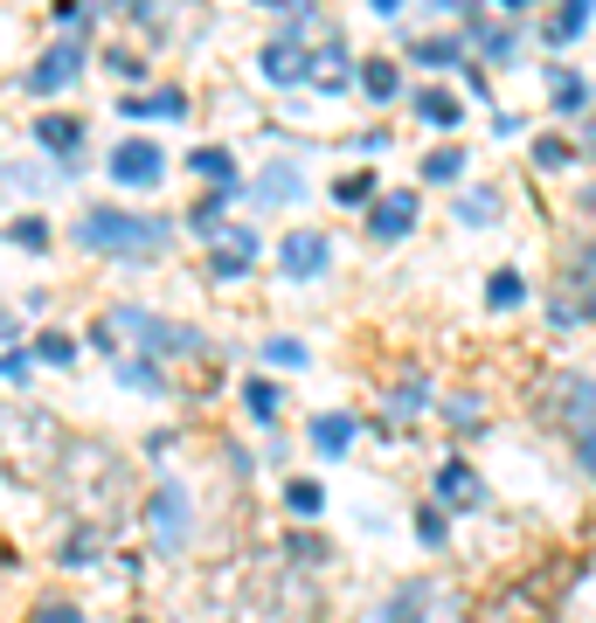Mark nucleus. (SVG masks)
<instances>
[{"label": "nucleus", "instance_id": "obj_32", "mask_svg": "<svg viewBox=\"0 0 596 623\" xmlns=\"http://www.w3.org/2000/svg\"><path fill=\"white\" fill-rule=\"evenodd\" d=\"M28 367H35V361H28L22 347H0V374H8V382H28Z\"/></svg>", "mask_w": 596, "mask_h": 623}, {"label": "nucleus", "instance_id": "obj_25", "mask_svg": "<svg viewBox=\"0 0 596 623\" xmlns=\"http://www.w3.org/2000/svg\"><path fill=\"white\" fill-rule=\"evenodd\" d=\"M423 602H431V589H402L396 602H388V623H423V616H417Z\"/></svg>", "mask_w": 596, "mask_h": 623}, {"label": "nucleus", "instance_id": "obj_15", "mask_svg": "<svg viewBox=\"0 0 596 623\" xmlns=\"http://www.w3.org/2000/svg\"><path fill=\"white\" fill-rule=\"evenodd\" d=\"M417 119L437 125V132H451L458 125V98H451V90H417Z\"/></svg>", "mask_w": 596, "mask_h": 623}, {"label": "nucleus", "instance_id": "obj_35", "mask_svg": "<svg viewBox=\"0 0 596 623\" xmlns=\"http://www.w3.org/2000/svg\"><path fill=\"white\" fill-rule=\"evenodd\" d=\"M493 208H499L493 195H464V201H458V215H464V222H479V215H493Z\"/></svg>", "mask_w": 596, "mask_h": 623}, {"label": "nucleus", "instance_id": "obj_34", "mask_svg": "<svg viewBox=\"0 0 596 623\" xmlns=\"http://www.w3.org/2000/svg\"><path fill=\"white\" fill-rule=\"evenodd\" d=\"M333 195H340V201H368V195H375V180H361V174H347L340 187H333Z\"/></svg>", "mask_w": 596, "mask_h": 623}, {"label": "nucleus", "instance_id": "obj_8", "mask_svg": "<svg viewBox=\"0 0 596 623\" xmlns=\"http://www.w3.org/2000/svg\"><path fill=\"white\" fill-rule=\"evenodd\" d=\"M326 257H333V250H326L320 229H291V236H285V277H320Z\"/></svg>", "mask_w": 596, "mask_h": 623}, {"label": "nucleus", "instance_id": "obj_5", "mask_svg": "<svg viewBox=\"0 0 596 623\" xmlns=\"http://www.w3.org/2000/svg\"><path fill=\"white\" fill-rule=\"evenodd\" d=\"M250 263H257V229H229V222H222V236L209 242V271L229 285V277H244Z\"/></svg>", "mask_w": 596, "mask_h": 623}, {"label": "nucleus", "instance_id": "obj_6", "mask_svg": "<svg viewBox=\"0 0 596 623\" xmlns=\"http://www.w3.org/2000/svg\"><path fill=\"white\" fill-rule=\"evenodd\" d=\"M146 520H153L160 547H181L188 540V493H181V485H160V493L146 499Z\"/></svg>", "mask_w": 596, "mask_h": 623}, {"label": "nucleus", "instance_id": "obj_31", "mask_svg": "<svg viewBox=\"0 0 596 623\" xmlns=\"http://www.w3.org/2000/svg\"><path fill=\"white\" fill-rule=\"evenodd\" d=\"M264 353H271L277 367H298V361H306V347H298V339H264Z\"/></svg>", "mask_w": 596, "mask_h": 623}, {"label": "nucleus", "instance_id": "obj_3", "mask_svg": "<svg viewBox=\"0 0 596 623\" xmlns=\"http://www.w3.org/2000/svg\"><path fill=\"white\" fill-rule=\"evenodd\" d=\"M84 63H90V49L63 35L55 49H42V55H35V70H28V90H35V98H55L63 84H77V77H84Z\"/></svg>", "mask_w": 596, "mask_h": 623}, {"label": "nucleus", "instance_id": "obj_21", "mask_svg": "<svg viewBox=\"0 0 596 623\" xmlns=\"http://www.w3.org/2000/svg\"><path fill=\"white\" fill-rule=\"evenodd\" d=\"M458 174H464V153H458V146H437V153L423 160V180H458Z\"/></svg>", "mask_w": 596, "mask_h": 623}, {"label": "nucleus", "instance_id": "obj_14", "mask_svg": "<svg viewBox=\"0 0 596 623\" xmlns=\"http://www.w3.org/2000/svg\"><path fill=\"white\" fill-rule=\"evenodd\" d=\"M181 111H188V98L166 84V90H153V98H133V104H125V119H181Z\"/></svg>", "mask_w": 596, "mask_h": 623}, {"label": "nucleus", "instance_id": "obj_30", "mask_svg": "<svg viewBox=\"0 0 596 623\" xmlns=\"http://www.w3.org/2000/svg\"><path fill=\"white\" fill-rule=\"evenodd\" d=\"M291 195H298L291 166H271V180H264V195H257V201H291Z\"/></svg>", "mask_w": 596, "mask_h": 623}, {"label": "nucleus", "instance_id": "obj_29", "mask_svg": "<svg viewBox=\"0 0 596 623\" xmlns=\"http://www.w3.org/2000/svg\"><path fill=\"white\" fill-rule=\"evenodd\" d=\"M458 55V35H431V42H417V63H451Z\"/></svg>", "mask_w": 596, "mask_h": 623}, {"label": "nucleus", "instance_id": "obj_22", "mask_svg": "<svg viewBox=\"0 0 596 623\" xmlns=\"http://www.w3.org/2000/svg\"><path fill=\"white\" fill-rule=\"evenodd\" d=\"M520 291H527V285H520V271H499L493 285H486V306H493V312H507V306H520Z\"/></svg>", "mask_w": 596, "mask_h": 623}, {"label": "nucleus", "instance_id": "obj_17", "mask_svg": "<svg viewBox=\"0 0 596 623\" xmlns=\"http://www.w3.org/2000/svg\"><path fill=\"white\" fill-rule=\"evenodd\" d=\"M285 506H291L298 520H320V513H326V493H320L312 478H291V485H285Z\"/></svg>", "mask_w": 596, "mask_h": 623}, {"label": "nucleus", "instance_id": "obj_24", "mask_svg": "<svg viewBox=\"0 0 596 623\" xmlns=\"http://www.w3.org/2000/svg\"><path fill=\"white\" fill-rule=\"evenodd\" d=\"M119 382H125V388L160 395V367H153V361H119Z\"/></svg>", "mask_w": 596, "mask_h": 623}, {"label": "nucleus", "instance_id": "obj_4", "mask_svg": "<svg viewBox=\"0 0 596 623\" xmlns=\"http://www.w3.org/2000/svg\"><path fill=\"white\" fill-rule=\"evenodd\" d=\"M160 174H166V153L153 139H119L111 146V180L119 187H153Z\"/></svg>", "mask_w": 596, "mask_h": 623}, {"label": "nucleus", "instance_id": "obj_20", "mask_svg": "<svg viewBox=\"0 0 596 623\" xmlns=\"http://www.w3.org/2000/svg\"><path fill=\"white\" fill-rule=\"evenodd\" d=\"M8 236L22 242V250H49V222H42V215H14V222H8Z\"/></svg>", "mask_w": 596, "mask_h": 623}, {"label": "nucleus", "instance_id": "obj_11", "mask_svg": "<svg viewBox=\"0 0 596 623\" xmlns=\"http://www.w3.org/2000/svg\"><path fill=\"white\" fill-rule=\"evenodd\" d=\"M188 174H201V187H215V195H229V187H236V153H229V146H195Z\"/></svg>", "mask_w": 596, "mask_h": 623}, {"label": "nucleus", "instance_id": "obj_37", "mask_svg": "<svg viewBox=\"0 0 596 623\" xmlns=\"http://www.w3.org/2000/svg\"><path fill=\"white\" fill-rule=\"evenodd\" d=\"M417 534L423 540H444V513H437V506H423V513H417Z\"/></svg>", "mask_w": 596, "mask_h": 623}, {"label": "nucleus", "instance_id": "obj_40", "mask_svg": "<svg viewBox=\"0 0 596 623\" xmlns=\"http://www.w3.org/2000/svg\"><path fill=\"white\" fill-rule=\"evenodd\" d=\"M583 464L596 471V429H583Z\"/></svg>", "mask_w": 596, "mask_h": 623}, {"label": "nucleus", "instance_id": "obj_9", "mask_svg": "<svg viewBox=\"0 0 596 623\" xmlns=\"http://www.w3.org/2000/svg\"><path fill=\"white\" fill-rule=\"evenodd\" d=\"M353 429H361V423H353L347 409H320V415H312V429H306V437H312V450H320V458H347Z\"/></svg>", "mask_w": 596, "mask_h": 623}, {"label": "nucleus", "instance_id": "obj_2", "mask_svg": "<svg viewBox=\"0 0 596 623\" xmlns=\"http://www.w3.org/2000/svg\"><path fill=\"white\" fill-rule=\"evenodd\" d=\"M125 333H133V347H146V353H195V347H201V333H195V326H174V319L139 312V306H111V312L98 319V333H90V347L119 353V347H125Z\"/></svg>", "mask_w": 596, "mask_h": 623}, {"label": "nucleus", "instance_id": "obj_13", "mask_svg": "<svg viewBox=\"0 0 596 623\" xmlns=\"http://www.w3.org/2000/svg\"><path fill=\"white\" fill-rule=\"evenodd\" d=\"M35 139H42L49 153H63V160H70V153L84 146V125H77V119H35Z\"/></svg>", "mask_w": 596, "mask_h": 623}, {"label": "nucleus", "instance_id": "obj_10", "mask_svg": "<svg viewBox=\"0 0 596 623\" xmlns=\"http://www.w3.org/2000/svg\"><path fill=\"white\" fill-rule=\"evenodd\" d=\"M437 499H444V506H458V513H464V506H479V499H486V485H479V471L464 464V458H451V464L437 471Z\"/></svg>", "mask_w": 596, "mask_h": 623}, {"label": "nucleus", "instance_id": "obj_23", "mask_svg": "<svg viewBox=\"0 0 596 623\" xmlns=\"http://www.w3.org/2000/svg\"><path fill=\"white\" fill-rule=\"evenodd\" d=\"M277 395H285V388H271V382H250V388H244V409L257 415V423H271V415H277Z\"/></svg>", "mask_w": 596, "mask_h": 623}, {"label": "nucleus", "instance_id": "obj_1", "mask_svg": "<svg viewBox=\"0 0 596 623\" xmlns=\"http://www.w3.org/2000/svg\"><path fill=\"white\" fill-rule=\"evenodd\" d=\"M77 242L84 250H98V257H160L166 250V222L153 215H125V208H84V222H77Z\"/></svg>", "mask_w": 596, "mask_h": 623}, {"label": "nucleus", "instance_id": "obj_12", "mask_svg": "<svg viewBox=\"0 0 596 623\" xmlns=\"http://www.w3.org/2000/svg\"><path fill=\"white\" fill-rule=\"evenodd\" d=\"M368 229H375L382 242L409 236V229H417V195H382V201H375V215H368Z\"/></svg>", "mask_w": 596, "mask_h": 623}, {"label": "nucleus", "instance_id": "obj_7", "mask_svg": "<svg viewBox=\"0 0 596 623\" xmlns=\"http://www.w3.org/2000/svg\"><path fill=\"white\" fill-rule=\"evenodd\" d=\"M264 77L271 84H306L312 77V55H306V42H298V28L277 35V42L264 49Z\"/></svg>", "mask_w": 596, "mask_h": 623}, {"label": "nucleus", "instance_id": "obj_36", "mask_svg": "<svg viewBox=\"0 0 596 623\" xmlns=\"http://www.w3.org/2000/svg\"><path fill=\"white\" fill-rule=\"evenodd\" d=\"M555 104L575 111V104H583V84H575V77H555Z\"/></svg>", "mask_w": 596, "mask_h": 623}, {"label": "nucleus", "instance_id": "obj_16", "mask_svg": "<svg viewBox=\"0 0 596 623\" xmlns=\"http://www.w3.org/2000/svg\"><path fill=\"white\" fill-rule=\"evenodd\" d=\"M8 437H35V444H42L49 423H42V415H22V409H0V450H14Z\"/></svg>", "mask_w": 596, "mask_h": 623}, {"label": "nucleus", "instance_id": "obj_26", "mask_svg": "<svg viewBox=\"0 0 596 623\" xmlns=\"http://www.w3.org/2000/svg\"><path fill=\"white\" fill-rule=\"evenodd\" d=\"M583 22H589V8H583V0H575V8H562V14H555V22H548V42H569V35L583 28Z\"/></svg>", "mask_w": 596, "mask_h": 623}, {"label": "nucleus", "instance_id": "obj_19", "mask_svg": "<svg viewBox=\"0 0 596 623\" xmlns=\"http://www.w3.org/2000/svg\"><path fill=\"white\" fill-rule=\"evenodd\" d=\"M35 353H42L49 367H70V361H77V339H70V333H35Z\"/></svg>", "mask_w": 596, "mask_h": 623}, {"label": "nucleus", "instance_id": "obj_39", "mask_svg": "<svg viewBox=\"0 0 596 623\" xmlns=\"http://www.w3.org/2000/svg\"><path fill=\"white\" fill-rule=\"evenodd\" d=\"M35 623H84V616H77V610H70V602H49V610H42V616H35Z\"/></svg>", "mask_w": 596, "mask_h": 623}, {"label": "nucleus", "instance_id": "obj_33", "mask_svg": "<svg viewBox=\"0 0 596 623\" xmlns=\"http://www.w3.org/2000/svg\"><path fill=\"white\" fill-rule=\"evenodd\" d=\"M534 160H542V166H569V139H534Z\"/></svg>", "mask_w": 596, "mask_h": 623}, {"label": "nucleus", "instance_id": "obj_18", "mask_svg": "<svg viewBox=\"0 0 596 623\" xmlns=\"http://www.w3.org/2000/svg\"><path fill=\"white\" fill-rule=\"evenodd\" d=\"M361 90H368V98H375V104H388V98H396V90H402L396 63H361Z\"/></svg>", "mask_w": 596, "mask_h": 623}, {"label": "nucleus", "instance_id": "obj_41", "mask_svg": "<svg viewBox=\"0 0 596 623\" xmlns=\"http://www.w3.org/2000/svg\"><path fill=\"white\" fill-rule=\"evenodd\" d=\"M0 339H14V319L8 312H0Z\"/></svg>", "mask_w": 596, "mask_h": 623}, {"label": "nucleus", "instance_id": "obj_38", "mask_svg": "<svg viewBox=\"0 0 596 623\" xmlns=\"http://www.w3.org/2000/svg\"><path fill=\"white\" fill-rule=\"evenodd\" d=\"M111 70H119V77H146V63H139L133 49H111Z\"/></svg>", "mask_w": 596, "mask_h": 623}, {"label": "nucleus", "instance_id": "obj_28", "mask_svg": "<svg viewBox=\"0 0 596 623\" xmlns=\"http://www.w3.org/2000/svg\"><path fill=\"white\" fill-rule=\"evenodd\" d=\"M285 555L298 561V569H320V561H326V540H312V534H298V540L285 547Z\"/></svg>", "mask_w": 596, "mask_h": 623}, {"label": "nucleus", "instance_id": "obj_27", "mask_svg": "<svg viewBox=\"0 0 596 623\" xmlns=\"http://www.w3.org/2000/svg\"><path fill=\"white\" fill-rule=\"evenodd\" d=\"M98 534H70V547H63V561H70V569H90V561H98Z\"/></svg>", "mask_w": 596, "mask_h": 623}]
</instances>
